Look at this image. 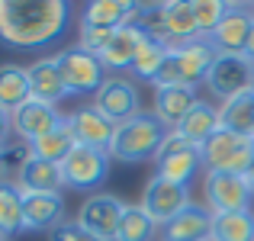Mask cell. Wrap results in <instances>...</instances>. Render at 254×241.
Here are the masks:
<instances>
[{"mask_svg": "<svg viewBox=\"0 0 254 241\" xmlns=\"http://www.w3.org/2000/svg\"><path fill=\"white\" fill-rule=\"evenodd\" d=\"M71 23L64 0H0V42L10 49H45Z\"/></svg>", "mask_w": 254, "mask_h": 241, "instance_id": "cell-1", "label": "cell"}, {"mask_svg": "<svg viewBox=\"0 0 254 241\" xmlns=\"http://www.w3.org/2000/svg\"><path fill=\"white\" fill-rule=\"evenodd\" d=\"M164 135H168V129L155 119V113H138L129 122L116 125V135L110 142V158L123 161V164H138L148 158L155 161Z\"/></svg>", "mask_w": 254, "mask_h": 241, "instance_id": "cell-2", "label": "cell"}, {"mask_svg": "<svg viewBox=\"0 0 254 241\" xmlns=\"http://www.w3.org/2000/svg\"><path fill=\"white\" fill-rule=\"evenodd\" d=\"M219 52L212 49L206 39H193L184 45H171L168 49V61L161 64V71L155 74L151 87H177V84H203L209 74L212 61H216Z\"/></svg>", "mask_w": 254, "mask_h": 241, "instance_id": "cell-3", "label": "cell"}, {"mask_svg": "<svg viewBox=\"0 0 254 241\" xmlns=\"http://www.w3.org/2000/svg\"><path fill=\"white\" fill-rule=\"evenodd\" d=\"M199 171H203V151H199V145L180 138L177 132H168L161 148H158V155H155V174L171 180V183L190 186V180Z\"/></svg>", "mask_w": 254, "mask_h": 241, "instance_id": "cell-4", "label": "cell"}, {"mask_svg": "<svg viewBox=\"0 0 254 241\" xmlns=\"http://www.w3.org/2000/svg\"><path fill=\"white\" fill-rule=\"evenodd\" d=\"M199 151H203V171L242 174L245 177V171H248L251 161H254V138L219 129Z\"/></svg>", "mask_w": 254, "mask_h": 241, "instance_id": "cell-5", "label": "cell"}, {"mask_svg": "<svg viewBox=\"0 0 254 241\" xmlns=\"http://www.w3.org/2000/svg\"><path fill=\"white\" fill-rule=\"evenodd\" d=\"M55 61H58L62 77H64V87H68V97H87V93L93 97V93L106 84L103 61H100L97 55H90V52L77 49V45L58 52Z\"/></svg>", "mask_w": 254, "mask_h": 241, "instance_id": "cell-6", "label": "cell"}, {"mask_svg": "<svg viewBox=\"0 0 254 241\" xmlns=\"http://www.w3.org/2000/svg\"><path fill=\"white\" fill-rule=\"evenodd\" d=\"M203 193H206V209L212 216H219V212H251L254 203V193L242 174L203 171Z\"/></svg>", "mask_w": 254, "mask_h": 241, "instance_id": "cell-7", "label": "cell"}, {"mask_svg": "<svg viewBox=\"0 0 254 241\" xmlns=\"http://www.w3.org/2000/svg\"><path fill=\"white\" fill-rule=\"evenodd\" d=\"M203 84L219 103H225L245 90H254V61L248 55H216Z\"/></svg>", "mask_w": 254, "mask_h": 241, "instance_id": "cell-8", "label": "cell"}, {"mask_svg": "<svg viewBox=\"0 0 254 241\" xmlns=\"http://www.w3.org/2000/svg\"><path fill=\"white\" fill-rule=\"evenodd\" d=\"M190 203H193L190 186L171 183V180L158 177V174L148 177V183H145V190H142V199H138V206L148 212V219L158 225V229H164L171 219H177Z\"/></svg>", "mask_w": 254, "mask_h": 241, "instance_id": "cell-9", "label": "cell"}, {"mask_svg": "<svg viewBox=\"0 0 254 241\" xmlns=\"http://www.w3.org/2000/svg\"><path fill=\"white\" fill-rule=\"evenodd\" d=\"M110 151L100 148H87V145H74L71 155L62 161V177L68 190H84V193H97V186L106 180L110 174Z\"/></svg>", "mask_w": 254, "mask_h": 241, "instance_id": "cell-10", "label": "cell"}, {"mask_svg": "<svg viewBox=\"0 0 254 241\" xmlns=\"http://www.w3.org/2000/svg\"><path fill=\"white\" fill-rule=\"evenodd\" d=\"M123 212H126V203L116 196V193L97 190L77 206L74 222L81 225L84 232H90L93 238H100V241H116V229H119Z\"/></svg>", "mask_w": 254, "mask_h": 241, "instance_id": "cell-11", "label": "cell"}, {"mask_svg": "<svg viewBox=\"0 0 254 241\" xmlns=\"http://www.w3.org/2000/svg\"><path fill=\"white\" fill-rule=\"evenodd\" d=\"M90 106H97V110L103 113L113 125L129 122L132 116L145 113L142 110V93H138L135 80H129V77H123V74L106 77V84L93 93V103Z\"/></svg>", "mask_w": 254, "mask_h": 241, "instance_id": "cell-12", "label": "cell"}, {"mask_svg": "<svg viewBox=\"0 0 254 241\" xmlns=\"http://www.w3.org/2000/svg\"><path fill=\"white\" fill-rule=\"evenodd\" d=\"M251 23H254V10H251V6L229 3V13H225L222 23L206 36V42H209L219 55H245Z\"/></svg>", "mask_w": 254, "mask_h": 241, "instance_id": "cell-13", "label": "cell"}, {"mask_svg": "<svg viewBox=\"0 0 254 241\" xmlns=\"http://www.w3.org/2000/svg\"><path fill=\"white\" fill-rule=\"evenodd\" d=\"M68 222L62 193H23V232H55Z\"/></svg>", "mask_w": 254, "mask_h": 241, "instance_id": "cell-14", "label": "cell"}, {"mask_svg": "<svg viewBox=\"0 0 254 241\" xmlns=\"http://www.w3.org/2000/svg\"><path fill=\"white\" fill-rule=\"evenodd\" d=\"M199 90L190 84H177V87H155V103H151V113L155 119L164 125L168 132H174L187 116L190 110L199 103Z\"/></svg>", "mask_w": 254, "mask_h": 241, "instance_id": "cell-15", "label": "cell"}, {"mask_svg": "<svg viewBox=\"0 0 254 241\" xmlns=\"http://www.w3.org/2000/svg\"><path fill=\"white\" fill-rule=\"evenodd\" d=\"M68 129L74 132V142L87 145V148H100V151H110V142L116 135V125L97 110V106H81V110L68 113L64 116Z\"/></svg>", "mask_w": 254, "mask_h": 241, "instance_id": "cell-16", "label": "cell"}, {"mask_svg": "<svg viewBox=\"0 0 254 241\" xmlns=\"http://www.w3.org/2000/svg\"><path fill=\"white\" fill-rule=\"evenodd\" d=\"M13 119V135L23 138V142H36V138H42L45 132H52L55 125L64 122V116L58 113V106H49V103H39V100H29V103H23L19 110L10 113Z\"/></svg>", "mask_w": 254, "mask_h": 241, "instance_id": "cell-17", "label": "cell"}, {"mask_svg": "<svg viewBox=\"0 0 254 241\" xmlns=\"http://www.w3.org/2000/svg\"><path fill=\"white\" fill-rule=\"evenodd\" d=\"M212 235V212L203 203H190L177 219L161 229V241H209Z\"/></svg>", "mask_w": 254, "mask_h": 241, "instance_id": "cell-18", "label": "cell"}, {"mask_svg": "<svg viewBox=\"0 0 254 241\" xmlns=\"http://www.w3.org/2000/svg\"><path fill=\"white\" fill-rule=\"evenodd\" d=\"M29 90H32V100L49 103V106H58L62 100H68V87H64V77L58 71L55 55L36 58L29 64Z\"/></svg>", "mask_w": 254, "mask_h": 241, "instance_id": "cell-19", "label": "cell"}, {"mask_svg": "<svg viewBox=\"0 0 254 241\" xmlns=\"http://www.w3.org/2000/svg\"><path fill=\"white\" fill-rule=\"evenodd\" d=\"M145 32L138 26H119L113 32V39L106 42V49L100 52V61H103L106 71H132V61H135L138 49L145 45Z\"/></svg>", "mask_w": 254, "mask_h": 241, "instance_id": "cell-20", "label": "cell"}, {"mask_svg": "<svg viewBox=\"0 0 254 241\" xmlns=\"http://www.w3.org/2000/svg\"><path fill=\"white\" fill-rule=\"evenodd\" d=\"M219 129H222V122H219V106L209 103V100H199V103L190 110V116H187L174 132H177L180 138H187V142H193V145L203 148Z\"/></svg>", "mask_w": 254, "mask_h": 241, "instance_id": "cell-21", "label": "cell"}, {"mask_svg": "<svg viewBox=\"0 0 254 241\" xmlns=\"http://www.w3.org/2000/svg\"><path fill=\"white\" fill-rule=\"evenodd\" d=\"M13 183H16L23 193H62L64 190L62 164H55V161H42V158H32Z\"/></svg>", "mask_w": 254, "mask_h": 241, "instance_id": "cell-22", "label": "cell"}, {"mask_svg": "<svg viewBox=\"0 0 254 241\" xmlns=\"http://www.w3.org/2000/svg\"><path fill=\"white\" fill-rule=\"evenodd\" d=\"M219 122L225 132L254 138V90H245L238 97L219 103Z\"/></svg>", "mask_w": 254, "mask_h": 241, "instance_id": "cell-23", "label": "cell"}, {"mask_svg": "<svg viewBox=\"0 0 254 241\" xmlns=\"http://www.w3.org/2000/svg\"><path fill=\"white\" fill-rule=\"evenodd\" d=\"M32 100L29 90V68H19V64H0V106L6 113L19 110L23 103Z\"/></svg>", "mask_w": 254, "mask_h": 241, "instance_id": "cell-24", "label": "cell"}, {"mask_svg": "<svg viewBox=\"0 0 254 241\" xmlns=\"http://www.w3.org/2000/svg\"><path fill=\"white\" fill-rule=\"evenodd\" d=\"M164 19H168L171 45H184V42H193V39H203L199 36V26H196V16H193V0H168L164 3Z\"/></svg>", "mask_w": 254, "mask_h": 241, "instance_id": "cell-25", "label": "cell"}, {"mask_svg": "<svg viewBox=\"0 0 254 241\" xmlns=\"http://www.w3.org/2000/svg\"><path fill=\"white\" fill-rule=\"evenodd\" d=\"M129 6L132 3H126V0H93V3L84 6L81 26H90V29H119L126 23Z\"/></svg>", "mask_w": 254, "mask_h": 241, "instance_id": "cell-26", "label": "cell"}, {"mask_svg": "<svg viewBox=\"0 0 254 241\" xmlns=\"http://www.w3.org/2000/svg\"><path fill=\"white\" fill-rule=\"evenodd\" d=\"M209 241H254V209L251 212H219V216H212Z\"/></svg>", "mask_w": 254, "mask_h": 241, "instance_id": "cell-27", "label": "cell"}, {"mask_svg": "<svg viewBox=\"0 0 254 241\" xmlns=\"http://www.w3.org/2000/svg\"><path fill=\"white\" fill-rule=\"evenodd\" d=\"M158 235H161V229L148 219V212L138 203L135 206L126 203V212H123L119 229H116V241H155Z\"/></svg>", "mask_w": 254, "mask_h": 241, "instance_id": "cell-28", "label": "cell"}, {"mask_svg": "<svg viewBox=\"0 0 254 241\" xmlns=\"http://www.w3.org/2000/svg\"><path fill=\"white\" fill-rule=\"evenodd\" d=\"M23 232V190L13 180L0 183V235L10 238Z\"/></svg>", "mask_w": 254, "mask_h": 241, "instance_id": "cell-29", "label": "cell"}, {"mask_svg": "<svg viewBox=\"0 0 254 241\" xmlns=\"http://www.w3.org/2000/svg\"><path fill=\"white\" fill-rule=\"evenodd\" d=\"M74 132L68 129V122L55 125L52 132H45L42 138H36L32 142V155L42 158V161H55V164H62L64 158L71 155V148H74Z\"/></svg>", "mask_w": 254, "mask_h": 241, "instance_id": "cell-30", "label": "cell"}, {"mask_svg": "<svg viewBox=\"0 0 254 241\" xmlns=\"http://www.w3.org/2000/svg\"><path fill=\"white\" fill-rule=\"evenodd\" d=\"M164 61H168V45L155 42V39H145V45L138 49L135 61H132V74L151 84V80H155V74L161 71Z\"/></svg>", "mask_w": 254, "mask_h": 241, "instance_id": "cell-31", "label": "cell"}, {"mask_svg": "<svg viewBox=\"0 0 254 241\" xmlns=\"http://www.w3.org/2000/svg\"><path fill=\"white\" fill-rule=\"evenodd\" d=\"M138 29L148 39L168 45L171 49V36H168V19H164V3H142V19H138Z\"/></svg>", "mask_w": 254, "mask_h": 241, "instance_id": "cell-32", "label": "cell"}, {"mask_svg": "<svg viewBox=\"0 0 254 241\" xmlns=\"http://www.w3.org/2000/svg\"><path fill=\"white\" fill-rule=\"evenodd\" d=\"M229 13V3L225 0H193V16H196V26H199V36H209L222 16Z\"/></svg>", "mask_w": 254, "mask_h": 241, "instance_id": "cell-33", "label": "cell"}, {"mask_svg": "<svg viewBox=\"0 0 254 241\" xmlns=\"http://www.w3.org/2000/svg\"><path fill=\"white\" fill-rule=\"evenodd\" d=\"M32 158H36V155H32V145L13 135L10 142L3 145V161H6V174H10V180H16L19 174H23V167L29 164Z\"/></svg>", "mask_w": 254, "mask_h": 241, "instance_id": "cell-34", "label": "cell"}, {"mask_svg": "<svg viewBox=\"0 0 254 241\" xmlns=\"http://www.w3.org/2000/svg\"><path fill=\"white\" fill-rule=\"evenodd\" d=\"M116 29H90V26H77V49L90 52V55L100 58V52L106 49V42L113 39Z\"/></svg>", "mask_w": 254, "mask_h": 241, "instance_id": "cell-35", "label": "cell"}, {"mask_svg": "<svg viewBox=\"0 0 254 241\" xmlns=\"http://www.w3.org/2000/svg\"><path fill=\"white\" fill-rule=\"evenodd\" d=\"M49 241H100V238H93L90 232H84L81 225L74 222V219H68V222H64L62 229H55V232H52Z\"/></svg>", "mask_w": 254, "mask_h": 241, "instance_id": "cell-36", "label": "cell"}, {"mask_svg": "<svg viewBox=\"0 0 254 241\" xmlns=\"http://www.w3.org/2000/svg\"><path fill=\"white\" fill-rule=\"evenodd\" d=\"M10 138H13V119H10V113L0 106V148H3Z\"/></svg>", "mask_w": 254, "mask_h": 241, "instance_id": "cell-37", "label": "cell"}, {"mask_svg": "<svg viewBox=\"0 0 254 241\" xmlns=\"http://www.w3.org/2000/svg\"><path fill=\"white\" fill-rule=\"evenodd\" d=\"M245 55L254 61V23H251V32H248V45H245Z\"/></svg>", "mask_w": 254, "mask_h": 241, "instance_id": "cell-38", "label": "cell"}, {"mask_svg": "<svg viewBox=\"0 0 254 241\" xmlns=\"http://www.w3.org/2000/svg\"><path fill=\"white\" fill-rule=\"evenodd\" d=\"M3 180H10V174H6V161H3V148H0V183Z\"/></svg>", "mask_w": 254, "mask_h": 241, "instance_id": "cell-39", "label": "cell"}, {"mask_svg": "<svg viewBox=\"0 0 254 241\" xmlns=\"http://www.w3.org/2000/svg\"><path fill=\"white\" fill-rule=\"evenodd\" d=\"M245 180H248V186H251V193H254V161H251L248 171H245Z\"/></svg>", "mask_w": 254, "mask_h": 241, "instance_id": "cell-40", "label": "cell"}, {"mask_svg": "<svg viewBox=\"0 0 254 241\" xmlns=\"http://www.w3.org/2000/svg\"><path fill=\"white\" fill-rule=\"evenodd\" d=\"M0 241H10V238H3V235H0Z\"/></svg>", "mask_w": 254, "mask_h": 241, "instance_id": "cell-41", "label": "cell"}]
</instances>
